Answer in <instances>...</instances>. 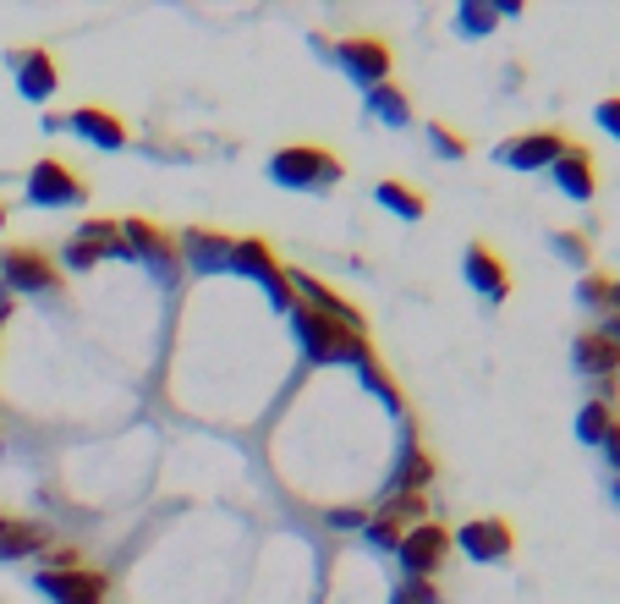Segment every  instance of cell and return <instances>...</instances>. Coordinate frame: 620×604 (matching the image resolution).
Wrapping results in <instances>:
<instances>
[{
  "mask_svg": "<svg viewBox=\"0 0 620 604\" xmlns=\"http://www.w3.org/2000/svg\"><path fill=\"white\" fill-rule=\"evenodd\" d=\"M593 122H599L610 138H620V94H610V100H599V105H593Z\"/></svg>",
  "mask_w": 620,
  "mask_h": 604,
  "instance_id": "obj_26",
  "label": "cell"
},
{
  "mask_svg": "<svg viewBox=\"0 0 620 604\" xmlns=\"http://www.w3.org/2000/svg\"><path fill=\"white\" fill-rule=\"evenodd\" d=\"M61 259H66V270H94V264H99V253H94V248H83V242H66V253H61Z\"/></svg>",
  "mask_w": 620,
  "mask_h": 604,
  "instance_id": "obj_27",
  "label": "cell"
},
{
  "mask_svg": "<svg viewBox=\"0 0 620 604\" xmlns=\"http://www.w3.org/2000/svg\"><path fill=\"white\" fill-rule=\"evenodd\" d=\"M122 226V242H127V259H144V264H155L159 281H176V270H181V253H176V242L159 231L155 220H116Z\"/></svg>",
  "mask_w": 620,
  "mask_h": 604,
  "instance_id": "obj_7",
  "label": "cell"
},
{
  "mask_svg": "<svg viewBox=\"0 0 620 604\" xmlns=\"http://www.w3.org/2000/svg\"><path fill=\"white\" fill-rule=\"evenodd\" d=\"M335 61H340V72H346L357 88L390 83V44H385V39H368V33L340 39V44H335Z\"/></svg>",
  "mask_w": 620,
  "mask_h": 604,
  "instance_id": "obj_4",
  "label": "cell"
},
{
  "mask_svg": "<svg viewBox=\"0 0 620 604\" xmlns=\"http://www.w3.org/2000/svg\"><path fill=\"white\" fill-rule=\"evenodd\" d=\"M396 555H401V566H407L412 583H429V577L440 572V561L451 555V533H445L440 522H418V528L396 544Z\"/></svg>",
  "mask_w": 620,
  "mask_h": 604,
  "instance_id": "obj_8",
  "label": "cell"
},
{
  "mask_svg": "<svg viewBox=\"0 0 620 604\" xmlns=\"http://www.w3.org/2000/svg\"><path fill=\"white\" fill-rule=\"evenodd\" d=\"M605 341H610V346H616V352H620V319H610V330H605Z\"/></svg>",
  "mask_w": 620,
  "mask_h": 604,
  "instance_id": "obj_33",
  "label": "cell"
},
{
  "mask_svg": "<svg viewBox=\"0 0 620 604\" xmlns=\"http://www.w3.org/2000/svg\"><path fill=\"white\" fill-rule=\"evenodd\" d=\"M494 22H500V6H483V0H472V6L456 11V28H462V33H488Z\"/></svg>",
  "mask_w": 620,
  "mask_h": 604,
  "instance_id": "obj_24",
  "label": "cell"
},
{
  "mask_svg": "<svg viewBox=\"0 0 620 604\" xmlns=\"http://www.w3.org/2000/svg\"><path fill=\"white\" fill-rule=\"evenodd\" d=\"M55 83H61V72H55L50 50H22V55H17V94H22V100L44 105V100L55 94Z\"/></svg>",
  "mask_w": 620,
  "mask_h": 604,
  "instance_id": "obj_15",
  "label": "cell"
},
{
  "mask_svg": "<svg viewBox=\"0 0 620 604\" xmlns=\"http://www.w3.org/2000/svg\"><path fill=\"white\" fill-rule=\"evenodd\" d=\"M72 242L94 248L99 259H127V242H122V226H116V220H83Z\"/></svg>",
  "mask_w": 620,
  "mask_h": 604,
  "instance_id": "obj_21",
  "label": "cell"
},
{
  "mask_svg": "<svg viewBox=\"0 0 620 604\" xmlns=\"http://www.w3.org/2000/svg\"><path fill=\"white\" fill-rule=\"evenodd\" d=\"M462 275L483 292L488 302H505L511 298V270L488 253V242H466V253H462Z\"/></svg>",
  "mask_w": 620,
  "mask_h": 604,
  "instance_id": "obj_13",
  "label": "cell"
},
{
  "mask_svg": "<svg viewBox=\"0 0 620 604\" xmlns=\"http://www.w3.org/2000/svg\"><path fill=\"white\" fill-rule=\"evenodd\" d=\"M396 604H418V600H412V594H407V589H401V594H396Z\"/></svg>",
  "mask_w": 620,
  "mask_h": 604,
  "instance_id": "obj_35",
  "label": "cell"
},
{
  "mask_svg": "<svg viewBox=\"0 0 620 604\" xmlns=\"http://www.w3.org/2000/svg\"><path fill=\"white\" fill-rule=\"evenodd\" d=\"M33 589H39L50 604H105L111 577H105V572H83V566H66V572L50 566V572L33 577Z\"/></svg>",
  "mask_w": 620,
  "mask_h": 604,
  "instance_id": "obj_6",
  "label": "cell"
},
{
  "mask_svg": "<svg viewBox=\"0 0 620 604\" xmlns=\"http://www.w3.org/2000/svg\"><path fill=\"white\" fill-rule=\"evenodd\" d=\"M340 170H346L340 154L313 149V144H292V149H281L270 159V176H275L281 187H297V192H324V187H335Z\"/></svg>",
  "mask_w": 620,
  "mask_h": 604,
  "instance_id": "obj_2",
  "label": "cell"
},
{
  "mask_svg": "<svg viewBox=\"0 0 620 604\" xmlns=\"http://www.w3.org/2000/svg\"><path fill=\"white\" fill-rule=\"evenodd\" d=\"M6 313H11V292L0 287V324H6Z\"/></svg>",
  "mask_w": 620,
  "mask_h": 604,
  "instance_id": "obj_34",
  "label": "cell"
},
{
  "mask_svg": "<svg viewBox=\"0 0 620 604\" xmlns=\"http://www.w3.org/2000/svg\"><path fill=\"white\" fill-rule=\"evenodd\" d=\"M605 313L620 319V281H610V292H605Z\"/></svg>",
  "mask_w": 620,
  "mask_h": 604,
  "instance_id": "obj_32",
  "label": "cell"
},
{
  "mask_svg": "<svg viewBox=\"0 0 620 604\" xmlns=\"http://www.w3.org/2000/svg\"><path fill=\"white\" fill-rule=\"evenodd\" d=\"M329 528H368V511H351V506H340V511H329Z\"/></svg>",
  "mask_w": 620,
  "mask_h": 604,
  "instance_id": "obj_30",
  "label": "cell"
},
{
  "mask_svg": "<svg viewBox=\"0 0 620 604\" xmlns=\"http://www.w3.org/2000/svg\"><path fill=\"white\" fill-rule=\"evenodd\" d=\"M66 127H72L77 138L99 144V149H122V144H127V127H122V116H111V111H99V105H83V111H72V116H66Z\"/></svg>",
  "mask_w": 620,
  "mask_h": 604,
  "instance_id": "obj_16",
  "label": "cell"
},
{
  "mask_svg": "<svg viewBox=\"0 0 620 604\" xmlns=\"http://www.w3.org/2000/svg\"><path fill=\"white\" fill-rule=\"evenodd\" d=\"M368 116H379L385 127H407L412 122V105H407V94L396 83H379V88H368Z\"/></svg>",
  "mask_w": 620,
  "mask_h": 604,
  "instance_id": "obj_22",
  "label": "cell"
},
{
  "mask_svg": "<svg viewBox=\"0 0 620 604\" xmlns=\"http://www.w3.org/2000/svg\"><path fill=\"white\" fill-rule=\"evenodd\" d=\"M286 313H292V330H297V341H303L308 363H340V357L362 363V357L374 352V346H368V335L340 330L335 319H324V313H318V308H308V302H292Z\"/></svg>",
  "mask_w": 620,
  "mask_h": 604,
  "instance_id": "obj_1",
  "label": "cell"
},
{
  "mask_svg": "<svg viewBox=\"0 0 620 604\" xmlns=\"http://www.w3.org/2000/svg\"><path fill=\"white\" fill-rule=\"evenodd\" d=\"M28 198H33V204H44V209L83 204V198H88V181H77V170H72V165H61V159H39V165L28 170Z\"/></svg>",
  "mask_w": 620,
  "mask_h": 604,
  "instance_id": "obj_10",
  "label": "cell"
},
{
  "mask_svg": "<svg viewBox=\"0 0 620 604\" xmlns=\"http://www.w3.org/2000/svg\"><path fill=\"white\" fill-rule=\"evenodd\" d=\"M549 176H555L560 192L577 198V204H593V192H599V165H593V154L577 149V144H566V154L549 165Z\"/></svg>",
  "mask_w": 620,
  "mask_h": 604,
  "instance_id": "obj_12",
  "label": "cell"
},
{
  "mask_svg": "<svg viewBox=\"0 0 620 604\" xmlns=\"http://www.w3.org/2000/svg\"><path fill=\"white\" fill-rule=\"evenodd\" d=\"M0 226H6V209H0Z\"/></svg>",
  "mask_w": 620,
  "mask_h": 604,
  "instance_id": "obj_36",
  "label": "cell"
},
{
  "mask_svg": "<svg viewBox=\"0 0 620 604\" xmlns=\"http://www.w3.org/2000/svg\"><path fill=\"white\" fill-rule=\"evenodd\" d=\"M616 402H588L582 413H577V435L588 440V446H605V435L616 429Z\"/></svg>",
  "mask_w": 620,
  "mask_h": 604,
  "instance_id": "obj_23",
  "label": "cell"
},
{
  "mask_svg": "<svg viewBox=\"0 0 620 604\" xmlns=\"http://www.w3.org/2000/svg\"><path fill=\"white\" fill-rule=\"evenodd\" d=\"M571 352H577V368H582V374H599V379L620 374V352L605 341V330H582Z\"/></svg>",
  "mask_w": 620,
  "mask_h": 604,
  "instance_id": "obj_19",
  "label": "cell"
},
{
  "mask_svg": "<svg viewBox=\"0 0 620 604\" xmlns=\"http://www.w3.org/2000/svg\"><path fill=\"white\" fill-rule=\"evenodd\" d=\"M231 270H242V275H253L275 308H292V281H286V270H281V259L270 253V242H259V237H242V242H231Z\"/></svg>",
  "mask_w": 620,
  "mask_h": 604,
  "instance_id": "obj_3",
  "label": "cell"
},
{
  "mask_svg": "<svg viewBox=\"0 0 620 604\" xmlns=\"http://www.w3.org/2000/svg\"><path fill=\"white\" fill-rule=\"evenodd\" d=\"M434 478V461L429 451L418 446V435L407 429V440H401V461H396V472H390V494H423V483Z\"/></svg>",
  "mask_w": 620,
  "mask_h": 604,
  "instance_id": "obj_17",
  "label": "cell"
},
{
  "mask_svg": "<svg viewBox=\"0 0 620 604\" xmlns=\"http://www.w3.org/2000/svg\"><path fill=\"white\" fill-rule=\"evenodd\" d=\"M39 550H50V533L39 522L0 517V561H22V555H39Z\"/></svg>",
  "mask_w": 620,
  "mask_h": 604,
  "instance_id": "obj_18",
  "label": "cell"
},
{
  "mask_svg": "<svg viewBox=\"0 0 620 604\" xmlns=\"http://www.w3.org/2000/svg\"><path fill=\"white\" fill-rule=\"evenodd\" d=\"M616 494H620V483H616Z\"/></svg>",
  "mask_w": 620,
  "mask_h": 604,
  "instance_id": "obj_37",
  "label": "cell"
},
{
  "mask_svg": "<svg viewBox=\"0 0 620 604\" xmlns=\"http://www.w3.org/2000/svg\"><path fill=\"white\" fill-rule=\"evenodd\" d=\"M555 253H566V259H571L577 270H588V248H582L577 237H555Z\"/></svg>",
  "mask_w": 620,
  "mask_h": 604,
  "instance_id": "obj_29",
  "label": "cell"
},
{
  "mask_svg": "<svg viewBox=\"0 0 620 604\" xmlns=\"http://www.w3.org/2000/svg\"><path fill=\"white\" fill-rule=\"evenodd\" d=\"M456 544H462L466 561H505L511 550H516V533H511V522L505 517H477V522H466L462 533H456Z\"/></svg>",
  "mask_w": 620,
  "mask_h": 604,
  "instance_id": "obj_11",
  "label": "cell"
},
{
  "mask_svg": "<svg viewBox=\"0 0 620 604\" xmlns=\"http://www.w3.org/2000/svg\"><path fill=\"white\" fill-rule=\"evenodd\" d=\"M374 204H385V209H390V215H401V220H423V215H429V198H423L418 187L396 181V176L374 187Z\"/></svg>",
  "mask_w": 620,
  "mask_h": 604,
  "instance_id": "obj_20",
  "label": "cell"
},
{
  "mask_svg": "<svg viewBox=\"0 0 620 604\" xmlns=\"http://www.w3.org/2000/svg\"><path fill=\"white\" fill-rule=\"evenodd\" d=\"M605 456H610V467L620 472V424L610 429V435H605Z\"/></svg>",
  "mask_w": 620,
  "mask_h": 604,
  "instance_id": "obj_31",
  "label": "cell"
},
{
  "mask_svg": "<svg viewBox=\"0 0 620 604\" xmlns=\"http://www.w3.org/2000/svg\"><path fill=\"white\" fill-rule=\"evenodd\" d=\"M176 253H187V259H192V270H203V275H214V270H231V237H220V231H203V226L181 231V237H176Z\"/></svg>",
  "mask_w": 620,
  "mask_h": 604,
  "instance_id": "obj_14",
  "label": "cell"
},
{
  "mask_svg": "<svg viewBox=\"0 0 620 604\" xmlns=\"http://www.w3.org/2000/svg\"><path fill=\"white\" fill-rule=\"evenodd\" d=\"M560 154H566V133L533 127V133H522V138H505V144L494 149V159L511 165V170H549Z\"/></svg>",
  "mask_w": 620,
  "mask_h": 604,
  "instance_id": "obj_9",
  "label": "cell"
},
{
  "mask_svg": "<svg viewBox=\"0 0 620 604\" xmlns=\"http://www.w3.org/2000/svg\"><path fill=\"white\" fill-rule=\"evenodd\" d=\"M0 287L6 292H55L61 287V270L50 264V253L17 242V248L0 253Z\"/></svg>",
  "mask_w": 620,
  "mask_h": 604,
  "instance_id": "obj_5",
  "label": "cell"
},
{
  "mask_svg": "<svg viewBox=\"0 0 620 604\" xmlns=\"http://www.w3.org/2000/svg\"><path fill=\"white\" fill-rule=\"evenodd\" d=\"M429 138H434V149L445 154V159H462V154H466V138H456L445 122H429Z\"/></svg>",
  "mask_w": 620,
  "mask_h": 604,
  "instance_id": "obj_25",
  "label": "cell"
},
{
  "mask_svg": "<svg viewBox=\"0 0 620 604\" xmlns=\"http://www.w3.org/2000/svg\"><path fill=\"white\" fill-rule=\"evenodd\" d=\"M605 292H610V281H605V275H582V287H577V298L599 302V308H605Z\"/></svg>",
  "mask_w": 620,
  "mask_h": 604,
  "instance_id": "obj_28",
  "label": "cell"
}]
</instances>
